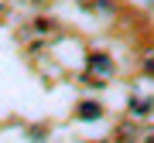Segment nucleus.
Returning a JSON list of instances; mask_svg holds the SVG:
<instances>
[{
    "instance_id": "nucleus-1",
    "label": "nucleus",
    "mask_w": 154,
    "mask_h": 143,
    "mask_svg": "<svg viewBox=\"0 0 154 143\" xmlns=\"http://www.w3.org/2000/svg\"><path fill=\"white\" fill-rule=\"evenodd\" d=\"M79 116H82V119H93V116H96V119H99V116H103V106H99V102H86Z\"/></svg>"
}]
</instances>
